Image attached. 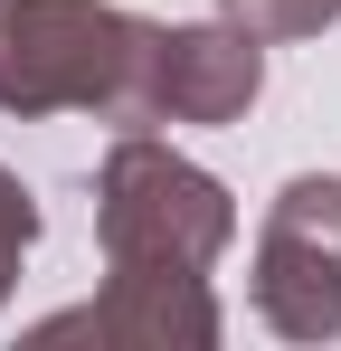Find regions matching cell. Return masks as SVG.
Returning <instances> with one entry per match:
<instances>
[{"mask_svg":"<svg viewBox=\"0 0 341 351\" xmlns=\"http://www.w3.org/2000/svg\"><path fill=\"white\" fill-rule=\"evenodd\" d=\"M152 48L162 19L114 0H0V114H95L152 133Z\"/></svg>","mask_w":341,"mask_h":351,"instance_id":"6da1fadb","label":"cell"},{"mask_svg":"<svg viewBox=\"0 0 341 351\" xmlns=\"http://www.w3.org/2000/svg\"><path fill=\"white\" fill-rule=\"evenodd\" d=\"M227 313L209 276H162V266H105V294L48 313L38 342H114V351H218Z\"/></svg>","mask_w":341,"mask_h":351,"instance_id":"277c9868","label":"cell"},{"mask_svg":"<svg viewBox=\"0 0 341 351\" xmlns=\"http://www.w3.org/2000/svg\"><path fill=\"white\" fill-rule=\"evenodd\" d=\"M29 247H38V199H29V180L0 162V304L19 294V266H29Z\"/></svg>","mask_w":341,"mask_h":351,"instance_id":"52a82bcc","label":"cell"},{"mask_svg":"<svg viewBox=\"0 0 341 351\" xmlns=\"http://www.w3.org/2000/svg\"><path fill=\"white\" fill-rule=\"evenodd\" d=\"M266 95V38L237 19H180L152 48V123H237Z\"/></svg>","mask_w":341,"mask_h":351,"instance_id":"5b68a950","label":"cell"},{"mask_svg":"<svg viewBox=\"0 0 341 351\" xmlns=\"http://www.w3.org/2000/svg\"><path fill=\"white\" fill-rule=\"evenodd\" d=\"M95 247L105 266L209 276L237 247V199L218 171L170 152L162 133H114V152L95 162Z\"/></svg>","mask_w":341,"mask_h":351,"instance_id":"7a4b0ae2","label":"cell"},{"mask_svg":"<svg viewBox=\"0 0 341 351\" xmlns=\"http://www.w3.org/2000/svg\"><path fill=\"white\" fill-rule=\"evenodd\" d=\"M247 294L284 342H341V171H294L266 199Z\"/></svg>","mask_w":341,"mask_h":351,"instance_id":"3957f363","label":"cell"},{"mask_svg":"<svg viewBox=\"0 0 341 351\" xmlns=\"http://www.w3.org/2000/svg\"><path fill=\"white\" fill-rule=\"evenodd\" d=\"M218 19H237L247 38L275 48V38H323L341 19V0H218Z\"/></svg>","mask_w":341,"mask_h":351,"instance_id":"8992f818","label":"cell"}]
</instances>
